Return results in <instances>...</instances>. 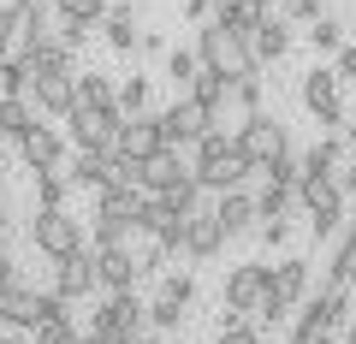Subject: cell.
Instances as JSON below:
<instances>
[{"instance_id": "cell-1", "label": "cell", "mask_w": 356, "mask_h": 344, "mask_svg": "<svg viewBox=\"0 0 356 344\" xmlns=\"http://www.w3.org/2000/svg\"><path fill=\"white\" fill-rule=\"evenodd\" d=\"M191 149H196V161H191L196 184H202V190H214V196H220V190H238V184L255 172V166L238 154V142H232L226 131H214V125H208L202 137L191 142Z\"/></svg>"}, {"instance_id": "cell-2", "label": "cell", "mask_w": 356, "mask_h": 344, "mask_svg": "<svg viewBox=\"0 0 356 344\" xmlns=\"http://www.w3.org/2000/svg\"><path fill=\"white\" fill-rule=\"evenodd\" d=\"M196 60H202L208 72L232 77V83L261 72V65H255V54H250V36H238L226 18H208V24H196Z\"/></svg>"}, {"instance_id": "cell-3", "label": "cell", "mask_w": 356, "mask_h": 344, "mask_svg": "<svg viewBox=\"0 0 356 344\" xmlns=\"http://www.w3.org/2000/svg\"><path fill=\"white\" fill-rule=\"evenodd\" d=\"M30 249L48 255V261H65L72 249H83V220L72 214V208H36L30 214Z\"/></svg>"}, {"instance_id": "cell-4", "label": "cell", "mask_w": 356, "mask_h": 344, "mask_svg": "<svg viewBox=\"0 0 356 344\" xmlns=\"http://www.w3.org/2000/svg\"><path fill=\"white\" fill-rule=\"evenodd\" d=\"M232 142H238V154H243V161L255 166V172H261L267 161H280V154L291 149V131H285V119H280V113H267V107H255V113H250V119L238 125V137H232Z\"/></svg>"}, {"instance_id": "cell-5", "label": "cell", "mask_w": 356, "mask_h": 344, "mask_svg": "<svg viewBox=\"0 0 356 344\" xmlns=\"http://www.w3.org/2000/svg\"><path fill=\"white\" fill-rule=\"evenodd\" d=\"M143 327H149V309H143L131 291H107V303L89 315V332H102L107 344H137Z\"/></svg>"}, {"instance_id": "cell-6", "label": "cell", "mask_w": 356, "mask_h": 344, "mask_svg": "<svg viewBox=\"0 0 356 344\" xmlns=\"http://www.w3.org/2000/svg\"><path fill=\"white\" fill-rule=\"evenodd\" d=\"M297 202L309 208V231H315V238H332V231H339V220H344V190H339L332 179L303 172V179H297Z\"/></svg>"}, {"instance_id": "cell-7", "label": "cell", "mask_w": 356, "mask_h": 344, "mask_svg": "<svg viewBox=\"0 0 356 344\" xmlns=\"http://www.w3.org/2000/svg\"><path fill=\"white\" fill-rule=\"evenodd\" d=\"M65 125H72V149H102V154H107V149L119 142L125 113H119V107H72Z\"/></svg>"}, {"instance_id": "cell-8", "label": "cell", "mask_w": 356, "mask_h": 344, "mask_svg": "<svg viewBox=\"0 0 356 344\" xmlns=\"http://www.w3.org/2000/svg\"><path fill=\"white\" fill-rule=\"evenodd\" d=\"M267 279H273V268H267V261H238V268L226 273V309L232 315H255V309H261V297H267Z\"/></svg>"}, {"instance_id": "cell-9", "label": "cell", "mask_w": 356, "mask_h": 344, "mask_svg": "<svg viewBox=\"0 0 356 344\" xmlns=\"http://www.w3.org/2000/svg\"><path fill=\"white\" fill-rule=\"evenodd\" d=\"M208 125H214V113H208L196 95H178V101L161 113V137H166V149H184V142H196Z\"/></svg>"}, {"instance_id": "cell-10", "label": "cell", "mask_w": 356, "mask_h": 344, "mask_svg": "<svg viewBox=\"0 0 356 344\" xmlns=\"http://www.w3.org/2000/svg\"><path fill=\"white\" fill-rule=\"evenodd\" d=\"M303 107L321 119V125H344V95H339V72H327V65H315V72H303Z\"/></svg>"}, {"instance_id": "cell-11", "label": "cell", "mask_w": 356, "mask_h": 344, "mask_svg": "<svg viewBox=\"0 0 356 344\" xmlns=\"http://www.w3.org/2000/svg\"><path fill=\"white\" fill-rule=\"evenodd\" d=\"M107 6H113V0H54V18H60V30H54V36L72 42V48H83L89 30H102Z\"/></svg>"}, {"instance_id": "cell-12", "label": "cell", "mask_w": 356, "mask_h": 344, "mask_svg": "<svg viewBox=\"0 0 356 344\" xmlns=\"http://www.w3.org/2000/svg\"><path fill=\"white\" fill-rule=\"evenodd\" d=\"M119 154H131V161H149V154H161L166 149V137H161V113H125V125H119V142H113Z\"/></svg>"}, {"instance_id": "cell-13", "label": "cell", "mask_w": 356, "mask_h": 344, "mask_svg": "<svg viewBox=\"0 0 356 344\" xmlns=\"http://www.w3.org/2000/svg\"><path fill=\"white\" fill-rule=\"evenodd\" d=\"M226 249V226H220L214 208H191V226H184V255L191 261H214Z\"/></svg>"}, {"instance_id": "cell-14", "label": "cell", "mask_w": 356, "mask_h": 344, "mask_svg": "<svg viewBox=\"0 0 356 344\" xmlns=\"http://www.w3.org/2000/svg\"><path fill=\"white\" fill-rule=\"evenodd\" d=\"M54 291L65 297V303H77V297H89L95 291V249H72L65 261H54Z\"/></svg>"}, {"instance_id": "cell-15", "label": "cell", "mask_w": 356, "mask_h": 344, "mask_svg": "<svg viewBox=\"0 0 356 344\" xmlns=\"http://www.w3.org/2000/svg\"><path fill=\"white\" fill-rule=\"evenodd\" d=\"M184 179H191V166L178 161V149H161V154H149V161H143V172H137L143 196H166V190H178Z\"/></svg>"}, {"instance_id": "cell-16", "label": "cell", "mask_w": 356, "mask_h": 344, "mask_svg": "<svg viewBox=\"0 0 356 344\" xmlns=\"http://www.w3.org/2000/svg\"><path fill=\"white\" fill-rule=\"evenodd\" d=\"M95 249V291H131L137 285V268L119 243H89Z\"/></svg>"}, {"instance_id": "cell-17", "label": "cell", "mask_w": 356, "mask_h": 344, "mask_svg": "<svg viewBox=\"0 0 356 344\" xmlns=\"http://www.w3.org/2000/svg\"><path fill=\"white\" fill-rule=\"evenodd\" d=\"M77 107V72H42L36 77V113L65 119Z\"/></svg>"}, {"instance_id": "cell-18", "label": "cell", "mask_w": 356, "mask_h": 344, "mask_svg": "<svg viewBox=\"0 0 356 344\" xmlns=\"http://www.w3.org/2000/svg\"><path fill=\"white\" fill-rule=\"evenodd\" d=\"M0 327H18V332H36L42 327V309H36V291L24 285H0Z\"/></svg>"}, {"instance_id": "cell-19", "label": "cell", "mask_w": 356, "mask_h": 344, "mask_svg": "<svg viewBox=\"0 0 356 344\" xmlns=\"http://www.w3.org/2000/svg\"><path fill=\"white\" fill-rule=\"evenodd\" d=\"M250 54H255V65L285 60V54H291V24H285L280 13H267L261 24H255V36H250Z\"/></svg>"}, {"instance_id": "cell-20", "label": "cell", "mask_w": 356, "mask_h": 344, "mask_svg": "<svg viewBox=\"0 0 356 344\" xmlns=\"http://www.w3.org/2000/svg\"><path fill=\"white\" fill-rule=\"evenodd\" d=\"M267 297H280L285 309H297L309 297V261L303 255H285L280 268H273V279H267Z\"/></svg>"}, {"instance_id": "cell-21", "label": "cell", "mask_w": 356, "mask_h": 344, "mask_svg": "<svg viewBox=\"0 0 356 344\" xmlns=\"http://www.w3.org/2000/svg\"><path fill=\"white\" fill-rule=\"evenodd\" d=\"M137 36H143V13L137 6H107L102 18V42L113 54H137Z\"/></svg>"}, {"instance_id": "cell-22", "label": "cell", "mask_w": 356, "mask_h": 344, "mask_svg": "<svg viewBox=\"0 0 356 344\" xmlns=\"http://www.w3.org/2000/svg\"><path fill=\"white\" fill-rule=\"evenodd\" d=\"M13 149L24 154V166L36 172V166H54V161H60V154H65V142H60V131H54V125H42V119H36V125H30L24 137L13 142Z\"/></svg>"}, {"instance_id": "cell-23", "label": "cell", "mask_w": 356, "mask_h": 344, "mask_svg": "<svg viewBox=\"0 0 356 344\" xmlns=\"http://www.w3.org/2000/svg\"><path fill=\"white\" fill-rule=\"evenodd\" d=\"M119 249L131 255V268H137V273H161V261H166V255H172V249H166V243L154 238L149 226H131L125 238H119Z\"/></svg>"}, {"instance_id": "cell-24", "label": "cell", "mask_w": 356, "mask_h": 344, "mask_svg": "<svg viewBox=\"0 0 356 344\" xmlns=\"http://www.w3.org/2000/svg\"><path fill=\"white\" fill-rule=\"evenodd\" d=\"M214 214H220V226H226V238H243V231L255 226V196L243 190H220V202H214Z\"/></svg>"}, {"instance_id": "cell-25", "label": "cell", "mask_w": 356, "mask_h": 344, "mask_svg": "<svg viewBox=\"0 0 356 344\" xmlns=\"http://www.w3.org/2000/svg\"><path fill=\"white\" fill-rule=\"evenodd\" d=\"M36 125V101L30 95H0V142H18Z\"/></svg>"}, {"instance_id": "cell-26", "label": "cell", "mask_w": 356, "mask_h": 344, "mask_svg": "<svg viewBox=\"0 0 356 344\" xmlns=\"http://www.w3.org/2000/svg\"><path fill=\"white\" fill-rule=\"evenodd\" d=\"M30 196H36V208H60L72 196V179H65L60 166H36L30 172Z\"/></svg>"}, {"instance_id": "cell-27", "label": "cell", "mask_w": 356, "mask_h": 344, "mask_svg": "<svg viewBox=\"0 0 356 344\" xmlns=\"http://www.w3.org/2000/svg\"><path fill=\"white\" fill-rule=\"evenodd\" d=\"M77 107H119V83L102 72H77Z\"/></svg>"}, {"instance_id": "cell-28", "label": "cell", "mask_w": 356, "mask_h": 344, "mask_svg": "<svg viewBox=\"0 0 356 344\" xmlns=\"http://www.w3.org/2000/svg\"><path fill=\"white\" fill-rule=\"evenodd\" d=\"M196 72H202V60H196V48H166V83H172L178 95H191Z\"/></svg>"}, {"instance_id": "cell-29", "label": "cell", "mask_w": 356, "mask_h": 344, "mask_svg": "<svg viewBox=\"0 0 356 344\" xmlns=\"http://www.w3.org/2000/svg\"><path fill=\"white\" fill-rule=\"evenodd\" d=\"M267 13H273L267 0H226V6H220V18H226V24L238 30V36H255V24H261Z\"/></svg>"}, {"instance_id": "cell-30", "label": "cell", "mask_w": 356, "mask_h": 344, "mask_svg": "<svg viewBox=\"0 0 356 344\" xmlns=\"http://www.w3.org/2000/svg\"><path fill=\"white\" fill-rule=\"evenodd\" d=\"M297 202V184H280V179H267V190L255 196V220H285Z\"/></svg>"}, {"instance_id": "cell-31", "label": "cell", "mask_w": 356, "mask_h": 344, "mask_svg": "<svg viewBox=\"0 0 356 344\" xmlns=\"http://www.w3.org/2000/svg\"><path fill=\"white\" fill-rule=\"evenodd\" d=\"M303 42H309L315 54H339V48H344V24H339V18H327V13H321L315 24L303 30Z\"/></svg>"}, {"instance_id": "cell-32", "label": "cell", "mask_w": 356, "mask_h": 344, "mask_svg": "<svg viewBox=\"0 0 356 344\" xmlns=\"http://www.w3.org/2000/svg\"><path fill=\"white\" fill-rule=\"evenodd\" d=\"M131 226H137V220H119V214H102V208H95V214H89V238H95V243H119V238H125Z\"/></svg>"}, {"instance_id": "cell-33", "label": "cell", "mask_w": 356, "mask_h": 344, "mask_svg": "<svg viewBox=\"0 0 356 344\" xmlns=\"http://www.w3.org/2000/svg\"><path fill=\"white\" fill-rule=\"evenodd\" d=\"M119 113H149V77L131 72L125 83H119Z\"/></svg>"}, {"instance_id": "cell-34", "label": "cell", "mask_w": 356, "mask_h": 344, "mask_svg": "<svg viewBox=\"0 0 356 344\" xmlns=\"http://www.w3.org/2000/svg\"><path fill=\"white\" fill-rule=\"evenodd\" d=\"M178 320H191V309H184V303H172V297H154V309H149V327L172 332Z\"/></svg>"}, {"instance_id": "cell-35", "label": "cell", "mask_w": 356, "mask_h": 344, "mask_svg": "<svg viewBox=\"0 0 356 344\" xmlns=\"http://www.w3.org/2000/svg\"><path fill=\"white\" fill-rule=\"evenodd\" d=\"M161 297H172V303L191 309V303H196V279H191V273H166V279H161Z\"/></svg>"}, {"instance_id": "cell-36", "label": "cell", "mask_w": 356, "mask_h": 344, "mask_svg": "<svg viewBox=\"0 0 356 344\" xmlns=\"http://www.w3.org/2000/svg\"><path fill=\"white\" fill-rule=\"evenodd\" d=\"M280 18H285V24H303V30H309V24L321 18V0H285V13H280Z\"/></svg>"}, {"instance_id": "cell-37", "label": "cell", "mask_w": 356, "mask_h": 344, "mask_svg": "<svg viewBox=\"0 0 356 344\" xmlns=\"http://www.w3.org/2000/svg\"><path fill=\"white\" fill-rule=\"evenodd\" d=\"M214 344H261V332L250 327V320H226V327H220V338Z\"/></svg>"}, {"instance_id": "cell-38", "label": "cell", "mask_w": 356, "mask_h": 344, "mask_svg": "<svg viewBox=\"0 0 356 344\" xmlns=\"http://www.w3.org/2000/svg\"><path fill=\"white\" fill-rule=\"evenodd\" d=\"M332 72H339V83H356V42L339 48V65H332Z\"/></svg>"}, {"instance_id": "cell-39", "label": "cell", "mask_w": 356, "mask_h": 344, "mask_svg": "<svg viewBox=\"0 0 356 344\" xmlns=\"http://www.w3.org/2000/svg\"><path fill=\"white\" fill-rule=\"evenodd\" d=\"M137 54H149V60H161V54H166V36H161V30H143V36H137Z\"/></svg>"}, {"instance_id": "cell-40", "label": "cell", "mask_w": 356, "mask_h": 344, "mask_svg": "<svg viewBox=\"0 0 356 344\" xmlns=\"http://www.w3.org/2000/svg\"><path fill=\"white\" fill-rule=\"evenodd\" d=\"M13 279H18V268H13V255L0 249V285H13Z\"/></svg>"}, {"instance_id": "cell-41", "label": "cell", "mask_w": 356, "mask_h": 344, "mask_svg": "<svg viewBox=\"0 0 356 344\" xmlns=\"http://www.w3.org/2000/svg\"><path fill=\"white\" fill-rule=\"evenodd\" d=\"M18 6H30V0H0V18H13Z\"/></svg>"}, {"instance_id": "cell-42", "label": "cell", "mask_w": 356, "mask_h": 344, "mask_svg": "<svg viewBox=\"0 0 356 344\" xmlns=\"http://www.w3.org/2000/svg\"><path fill=\"white\" fill-rule=\"evenodd\" d=\"M6 226H13V214H6V196H0V238H6Z\"/></svg>"}, {"instance_id": "cell-43", "label": "cell", "mask_w": 356, "mask_h": 344, "mask_svg": "<svg viewBox=\"0 0 356 344\" xmlns=\"http://www.w3.org/2000/svg\"><path fill=\"white\" fill-rule=\"evenodd\" d=\"M344 142H350V149H356V119H350V125H344Z\"/></svg>"}, {"instance_id": "cell-44", "label": "cell", "mask_w": 356, "mask_h": 344, "mask_svg": "<svg viewBox=\"0 0 356 344\" xmlns=\"http://www.w3.org/2000/svg\"><path fill=\"white\" fill-rule=\"evenodd\" d=\"M344 344H356V320H350V332H344Z\"/></svg>"}, {"instance_id": "cell-45", "label": "cell", "mask_w": 356, "mask_h": 344, "mask_svg": "<svg viewBox=\"0 0 356 344\" xmlns=\"http://www.w3.org/2000/svg\"><path fill=\"white\" fill-rule=\"evenodd\" d=\"M137 344H166V338H149V332H143V338H137Z\"/></svg>"}, {"instance_id": "cell-46", "label": "cell", "mask_w": 356, "mask_h": 344, "mask_svg": "<svg viewBox=\"0 0 356 344\" xmlns=\"http://www.w3.org/2000/svg\"><path fill=\"white\" fill-rule=\"evenodd\" d=\"M0 172H6V149H0Z\"/></svg>"}, {"instance_id": "cell-47", "label": "cell", "mask_w": 356, "mask_h": 344, "mask_svg": "<svg viewBox=\"0 0 356 344\" xmlns=\"http://www.w3.org/2000/svg\"><path fill=\"white\" fill-rule=\"evenodd\" d=\"M0 344H18V338H0Z\"/></svg>"}]
</instances>
